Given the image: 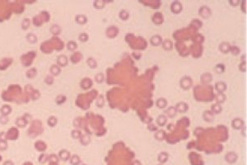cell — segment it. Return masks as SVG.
Segmentation results:
<instances>
[{
    "instance_id": "f1b7e54d",
    "label": "cell",
    "mask_w": 247,
    "mask_h": 165,
    "mask_svg": "<svg viewBox=\"0 0 247 165\" xmlns=\"http://www.w3.org/2000/svg\"><path fill=\"white\" fill-rule=\"evenodd\" d=\"M246 65V60H242L241 63L239 64V70H240V71L243 72V73H246L247 70Z\"/></svg>"
},
{
    "instance_id": "f546056e",
    "label": "cell",
    "mask_w": 247,
    "mask_h": 165,
    "mask_svg": "<svg viewBox=\"0 0 247 165\" xmlns=\"http://www.w3.org/2000/svg\"><path fill=\"white\" fill-rule=\"evenodd\" d=\"M68 49L69 50V51H75L77 49V43L75 42V41H69V43H68Z\"/></svg>"
},
{
    "instance_id": "603a6c76",
    "label": "cell",
    "mask_w": 247,
    "mask_h": 165,
    "mask_svg": "<svg viewBox=\"0 0 247 165\" xmlns=\"http://www.w3.org/2000/svg\"><path fill=\"white\" fill-rule=\"evenodd\" d=\"M105 80V77L103 73H98L95 75V81L97 83H102Z\"/></svg>"
},
{
    "instance_id": "8fae6325",
    "label": "cell",
    "mask_w": 247,
    "mask_h": 165,
    "mask_svg": "<svg viewBox=\"0 0 247 165\" xmlns=\"http://www.w3.org/2000/svg\"><path fill=\"white\" fill-rule=\"evenodd\" d=\"M230 48H231V44L229 42H227V41H223L221 44L219 45V51H221L223 54H227L229 53V51H230Z\"/></svg>"
},
{
    "instance_id": "83f0119b",
    "label": "cell",
    "mask_w": 247,
    "mask_h": 165,
    "mask_svg": "<svg viewBox=\"0 0 247 165\" xmlns=\"http://www.w3.org/2000/svg\"><path fill=\"white\" fill-rule=\"evenodd\" d=\"M50 71L51 73L55 75H58L59 74H60V68L58 66V65H53L50 68Z\"/></svg>"
},
{
    "instance_id": "6da1fadb",
    "label": "cell",
    "mask_w": 247,
    "mask_h": 165,
    "mask_svg": "<svg viewBox=\"0 0 247 165\" xmlns=\"http://www.w3.org/2000/svg\"><path fill=\"white\" fill-rule=\"evenodd\" d=\"M180 86L183 90H189L193 86V80L190 76H183L180 80Z\"/></svg>"
},
{
    "instance_id": "7c38bea8",
    "label": "cell",
    "mask_w": 247,
    "mask_h": 165,
    "mask_svg": "<svg viewBox=\"0 0 247 165\" xmlns=\"http://www.w3.org/2000/svg\"><path fill=\"white\" fill-rule=\"evenodd\" d=\"M162 48L164 49L165 51H170L173 49V42L171 41L170 39L163 40V41H162Z\"/></svg>"
},
{
    "instance_id": "4dcf8cb0",
    "label": "cell",
    "mask_w": 247,
    "mask_h": 165,
    "mask_svg": "<svg viewBox=\"0 0 247 165\" xmlns=\"http://www.w3.org/2000/svg\"><path fill=\"white\" fill-rule=\"evenodd\" d=\"M166 135V134H165V131H158L157 133H156V135H155V136H156V138H157V140H162L163 138H164V136Z\"/></svg>"
},
{
    "instance_id": "ac0fdd59",
    "label": "cell",
    "mask_w": 247,
    "mask_h": 165,
    "mask_svg": "<svg viewBox=\"0 0 247 165\" xmlns=\"http://www.w3.org/2000/svg\"><path fill=\"white\" fill-rule=\"evenodd\" d=\"M57 62L58 64H59V66L64 67V66H66V65L68 64V58H67V56L63 55H59V56L58 57Z\"/></svg>"
},
{
    "instance_id": "9a60e30c",
    "label": "cell",
    "mask_w": 247,
    "mask_h": 165,
    "mask_svg": "<svg viewBox=\"0 0 247 165\" xmlns=\"http://www.w3.org/2000/svg\"><path fill=\"white\" fill-rule=\"evenodd\" d=\"M167 123V117L164 114L159 115L157 118V124L160 126H164Z\"/></svg>"
},
{
    "instance_id": "3957f363",
    "label": "cell",
    "mask_w": 247,
    "mask_h": 165,
    "mask_svg": "<svg viewBox=\"0 0 247 165\" xmlns=\"http://www.w3.org/2000/svg\"><path fill=\"white\" fill-rule=\"evenodd\" d=\"M183 10V5L180 1H173L171 4V11L175 14H179Z\"/></svg>"
},
{
    "instance_id": "277c9868",
    "label": "cell",
    "mask_w": 247,
    "mask_h": 165,
    "mask_svg": "<svg viewBox=\"0 0 247 165\" xmlns=\"http://www.w3.org/2000/svg\"><path fill=\"white\" fill-rule=\"evenodd\" d=\"M177 112L179 113H184L189 111V104L184 102H180L175 106Z\"/></svg>"
},
{
    "instance_id": "5b68a950",
    "label": "cell",
    "mask_w": 247,
    "mask_h": 165,
    "mask_svg": "<svg viewBox=\"0 0 247 165\" xmlns=\"http://www.w3.org/2000/svg\"><path fill=\"white\" fill-rule=\"evenodd\" d=\"M232 126L234 128L235 130H240L241 128L245 126V122L241 118H235L232 121Z\"/></svg>"
},
{
    "instance_id": "30bf717a",
    "label": "cell",
    "mask_w": 247,
    "mask_h": 165,
    "mask_svg": "<svg viewBox=\"0 0 247 165\" xmlns=\"http://www.w3.org/2000/svg\"><path fill=\"white\" fill-rule=\"evenodd\" d=\"M203 119L206 122H212L214 119V115L211 112V110H206L203 113Z\"/></svg>"
},
{
    "instance_id": "52a82bcc",
    "label": "cell",
    "mask_w": 247,
    "mask_h": 165,
    "mask_svg": "<svg viewBox=\"0 0 247 165\" xmlns=\"http://www.w3.org/2000/svg\"><path fill=\"white\" fill-rule=\"evenodd\" d=\"M215 90L217 92V93H224L227 89V83L222 81H219V82H217L215 83Z\"/></svg>"
},
{
    "instance_id": "9c48e42d",
    "label": "cell",
    "mask_w": 247,
    "mask_h": 165,
    "mask_svg": "<svg viewBox=\"0 0 247 165\" xmlns=\"http://www.w3.org/2000/svg\"><path fill=\"white\" fill-rule=\"evenodd\" d=\"M156 106L160 109H165L168 106V102L165 97H159L156 101Z\"/></svg>"
},
{
    "instance_id": "7402d4cb",
    "label": "cell",
    "mask_w": 247,
    "mask_h": 165,
    "mask_svg": "<svg viewBox=\"0 0 247 165\" xmlns=\"http://www.w3.org/2000/svg\"><path fill=\"white\" fill-rule=\"evenodd\" d=\"M229 52H231V54L233 55H238L241 53V49L238 46H236V45H231Z\"/></svg>"
},
{
    "instance_id": "4fadbf2b",
    "label": "cell",
    "mask_w": 247,
    "mask_h": 165,
    "mask_svg": "<svg viewBox=\"0 0 247 165\" xmlns=\"http://www.w3.org/2000/svg\"><path fill=\"white\" fill-rule=\"evenodd\" d=\"M166 114L167 116H169L170 118H174L176 115H177V111L175 107H168L166 110Z\"/></svg>"
},
{
    "instance_id": "8992f818",
    "label": "cell",
    "mask_w": 247,
    "mask_h": 165,
    "mask_svg": "<svg viewBox=\"0 0 247 165\" xmlns=\"http://www.w3.org/2000/svg\"><path fill=\"white\" fill-rule=\"evenodd\" d=\"M162 41H163V39L160 35H154L150 38V43L153 46H158L160 45H162Z\"/></svg>"
},
{
    "instance_id": "d4e9b609",
    "label": "cell",
    "mask_w": 247,
    "mask_h": 165,
    "mask_svg": "<svg viewBox=\"0 0 247 165\" xmlns=\"http://www.w3.org/2000/svg\"><path fill=\"white\" fill-rule=\"evenodd\" d=\"M202 25H203V22L198 19H194L191 22V26H193L196 29H199L202 26Z\"/></svg>"
},
{
    "instance_id": "2e32d148",
    "label": "cell",
    "mask_w": 247,
    "mask_h": 165,
    "mask_svg": "<svg viewBox=\"0 0 247 165\" xmlns=\"http://www.w3.org/2000/svg\"><path fill=\"white\" fill-rule=\"evenodd\" d=\"M227 99V96L225 95L224 93H217L215 96V100L217 103L222 104L223 102H226Z\"/></svg>"
},
{
    "instance_id": "1f68e13d",
    "label": "cell",
    "mask_w": 247,
    "mask_h": 165,
    "mask_svg": "<svg viewBox=\"0 0 247 165\" xmlns=\"http://www.w3.org/2000/svg\"><path fill=\"white\" fill-rule=\"evenodd\" d=\"M48 122H49V124L51 126H55L56 123H57V119H56V117H55V116H51V117H50Z\"/></svg>"
},
{
    "instance_id": "ffe728a7",
    "label": "cell",
    "mask_w": 247,
    "mask_h": 165,
    "mask_svg": "<svg viewBox=\"0 0 247 165\" xmlns=\"http://www.w3.org/2000/svg\"><path fill=\"white\" fill-rule=\"evenodd\" d=\"M106 5V2L104 0H96L93 3V6L96 9H103Z\"/></svg>"
},
{
    "instance_id": "836d02e7",
    "label": "cell",
    "mask_w": 247,
    "mask_h": 165,
    "mask_svg": "<svg viewBox=\"0 0 247 165\" xmlns=\"http://www.w3.org/2000/svg\"><path fill=\"white\" fill-rule=\"evenodd\" d=\"M240 3H241V2H240L239 0H230V1H229V3L232 7H236L237 5L240 4Z\"/></svg>"
},
{
    "instance_id": "484cf974",
    "label": "cell",
    "mask_w": 247,
    "mask_h": 165,
    "mask_svg": "<svg viewBox=\"0 0 247 165\" xmlns=\"http://www.w3.org/2000/svg\"><path fill=\"white\" fill-rule=\"evenodd\" d=\"M104 103H105L104 97H103V95H100L99 96V97L97 98V101H96V106H97L98 108H103V106H104Z\"/></svg>"
},
{
    "instance_id": "7a4b0ae2",
    "label": "cell",
    "mask_w": 247,
    "mask_h": 165,
    "mask_svg": "<svg viewBox=\"0 0 247 165\" xmlns=\"http://www.w3.org/2000/svg\"><path fill=\"white\" fill-rule=\"evenodd\" d=\"M199 14L203 19H208L212 15V11L208 6H201L199 9Z\"/></svg>"
},
{
    "instance_id": "e0dca14e",
    "label": "cell",
    "mask_w": 247,
    "mask_h": 165,
    "mask_svg": "<svg viewBox=\"0 0 247 165\" xmlns=\"http://www.w3.org/2000/svg\"><path fill=\"white\" fill-rule=\"evenodd\" d=\"M75 20H76L77 23H78L80 25H83V24L87 23V18L85 15H83V14H79V15H77Z\"/></svg>"
},
{
    "instance_id": "4316f807",
    "label": "cell",
    "mask_w": 247,
    "mask_h": 165,
    "mask_svg": "<svg viewBox=\"0 0 247 165\" xmlns=\"http://www.w3.org/2000/svg\"><path fill=\"white\" fill-rule=\"evenodd\" d=\"M78 39H79V41H82V42H86V41H88L89 36L87 34V33L82 32V33H81V34L79 35Z\"/></svg>"
},
{
    "instance_id": "cb8c5ba5",
    "label": "cell",
    "mask_w": 247,
    "mask_h": 165,
    "mask_svg": "<svg viewBox=\"0 0 247 165\" xmlns=\"http://www.w3.org/2000/svg\"><path fill=\"white\" fill-rule=\"evenodd\" d=\"M225 70H226L225 65H224V64H217V65L215 66V71L217 72V73H218V74H222V73H224Z\"/></svg>"
},
{
    "instance_id": "d6a6232c",
    "label": "cell",
    "mask_w": 247,
    "mask_h": 165,
    "mask_svg": "<svg viewBox=\"0 0 247 165\" xmlns=\"http://www.w3.org/2000/svg\"><path fill=\"white\" fill-rule=\"evenodd\" d=\"M51 32H53L54 34H55V35H57V34H59V32H60V28L58 26L55 25V26H52V28H51Z\"/></svg>"
},
{
    "instance_id": "d6986e66",
    "label": "cell",
    "mask_w": 247,
    "mask_h": 165,
    "mask_svg": "<svg viewBox=\"0 0 247 165\" xmlns=\"http://www.w3.org/2000/svg\"><path fill=\"white\" fill-rule=\"evenodd\" d=\"M119 16L122 21H127L129 18V13L126 9H122L119 13Z\"/></svg>"
},
{
    "instance_id": "5bb4252c",
    "label": "cell",
    "mask_w": 247,
    "mask_h": 165,
    "mask_svg": "<svg viewBox=\"0 0 247 165\" xmlns=\"http://www.w3.org/2000/svg\"><path fill=\"white\" fill-rule=\"evenodd\" d=\"M222 111V107L221 104L219 103H214L212 107H211V112L213 113V115L220 114Z\"/></svg>"
},
{
    "instance_id": "ba28073f",
    "label": "cell",
    "mask_w": 247,
    "mask_h": 165,
    "mask_svg": "<svg viewBox=\"0 0 247 165\" xmlns=\"http://www.w3.org/2000/svg\"><path fill=\"white\" fill-rule=\"evenodd\" d=\"M200 80L203 84H209L213 80V75L210 73H204L200 76Z\"/></svg>"
},
{
    "instance_id": "44dd1931",
    "label": "cell",
    "mask_w": 247,
    "mask_h": 165,
    "mask_svg": "<svg viewBox=\"0 0 247 165\" xmlns=\"http://www.w3.org/2000/svg\"><path fill=\"white\" fill-rule=\"evenodd\" d=\"M87 63L88 64V66L91 69H96L97 67V62L94 58L89 57L87 60Z\"/></svg>"
},
{
    "instance_id": "e575fe53",
    "label": "cell",
    "mask_w": 247,
    "mask_h": 165,
    "mask_svg": "<svg viewBox=\"0 0 247 165\" xmlns=\"http://www.w3.org/2000/svg\"><path fill=\"white\" fill-rule=\"evenodd\" d=\"M72 135H73L74 138H77V137H78V136L80 135V131H73V132H72Z\"/></svg>"
}]
</instances>
